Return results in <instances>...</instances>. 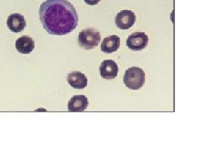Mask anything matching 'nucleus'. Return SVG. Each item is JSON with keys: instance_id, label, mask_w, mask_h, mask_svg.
I'll return each mask as SVG.
<instances>
[{"instance_id": "f8f14e48", "label": "nucleus", "mask_w": 220, "mask_h": 165, "mask_svg": "<svg viewBox=\"0 0 220 165\" xmlns=\"http://www.w3.org/2000/svg\"><path fill=\"white\" fill-rule=\"evenodd\" d=\"M85 2L89 6H95L100 2V0H85Z\"/></svg>"}, {"instance_id": "0eeeda50", "label": "nucleus", "mask_w": 220, "mask_h": 165, "mask_svg": "<svg viewBox=\"0 0 220 165\" xmlns=\"http://www.w3.org/2000/svg\"><path fill=\"white\" fill-rule=\"evenodd\" d=\"M26 20L25 18L20 14L14 13L11 14L10 16L7 18L6 20V26L12 32L19 33L22 31L26 28Z\"/></svg>"}, {"instance_id": "6e6552de", "label": "nucleus", "mask_w": 220, "mask_h": 165, "mask_svg": "<svg viewBox=\"0 0 220 165\" xmlns=\"http://www.w3.org/2000/svg\"><path fill=\"white\" fill-rule=\"evenodd\" d=\"M67 81L72 87L75 89H83L87 86L88 80L85 74L81 72H72L68 74Z\"/></svg>"}, {"instance_id": "7ed1b4c3", "label": "nucleus", "mask_w": 220, "mask_h": 165, "mask_svg": "<svg viewBox=\"0 0 220 165\" xmlns=\"http://www.w3.org/2000/svg\"><path fill=\"white\" fill-rule=\"evenodd\" d=\"M101 41V34L95 28H89L82 31L78 36V43L85 50L95 48Z\"/></svg>"}, {"instance_id": "39448f33", "label": "nucleus", "mask_w": 220, "mask_h": 165, "mask_svg": "<svg viewBox=\"0 0 220 165\" xmlns=\"http://www.w3.org/2000/svg\"><path fill=\"white\" fill-rule=\"evenodd\" d=\"M136 21V16L131 10H122L115 18V23L120 29H128L132 28Z\"/></svg>"}, {"instance_id": "20e7f679", "label": "nucleus", "mask_w": 220, "mask_h": 165, "mask_svg": "<svg viewBox=\"0 0 220 165\" xmlns=\"http://www.w3.org/2000/svg\"><path fill=\"white\" fill-rule=\"evenodd\" d=\"M149 38L145 32H134L128 36L126 44L130 49L135 51L144 50L148 45Z\"/></svg>"}, {"instance_id": "1a4fd4ad", "label": "nucleus", "mask_w": 220, "mask_h": 165, "mask_svg": "<svg viewBox=\"0 0 220 165\" xmlns=\"http://www.w3.org/2000/svg\"><path fill=\"white\" fill-rule=\"evenodd\" d=\"M88 107V99L85 95H74L68 102V110L71 112H81Z\"/></svg>"}, {"instance_id": "f257e3e1", "label": "nucleus", "mask_w": 220, "mask_h": 165, "mask_svg": "<svg viewBox=\"0 0 220 165\" xmlns=\"http://www.w3.org/2000/svg\"><path fill=\"white\" fill-rule=\"evenodd\" d=\"M39 13L44 29L51 35L69 34L78 25L76 9L67 0H46Z\"/></svg>"}, {"instance_id": "9d476101", "label": "nucleus", "mask_w": 220, "mask_h": 165, "mask_svg": "<svg viewBox=\"0 0 220 165\" xmlns=\"http://www.w3.org/2000/svg\"><path fill=\"white\" fill-rule=\"evenodd\" d=\"M17 50L22 54H28L30 53L35 48L34 41L28 36H22L16 41L15 43Z\"/></svg>"}, {"instance_id": "423d86ee", "label": "nucleus", "mask_w": 220, "mask_h": 165, "mask_svg": "<svg viewBox=\"0 0 220 165\" xmlns=\"http://www.w3.org/2000/svg\"><path fill=\"white\" fill-rule=\"evenodd\" d=\"M99 72L104 79L113 80L118 73V66L113 60H105L99 67Z\"/></svg>"}, {"instance_id": "9b49d317", "label": "nucleus", "mask_w": 220, "mask_h": 165, "mask_svg": "<svg viewBox=\"0 0 220 165\" xmlns=\"http://www.w3.org/2000/svg\"><path fill=\"white\" fill-rule=\"evenodd\" d=\"M120 47V38L117 35H111L103 40L101 50L105 53H112L117 51Z\"/></svg>"}, {"instance_id": "f03ea898", "label": "nucleus", "mask_w": 220, "mask_h": 165, "mask_svg": "<svg viewBox=\"0 0 220 165\" xmlns=\"http://www.w3.org/2000/svg\"><path fill=\"white\" fill-rule=\"evenodd\" d=\"M125 85L131 90H139L145 82V73L140 67H130L124 74Z\"/></svg>"}]
</instances>
